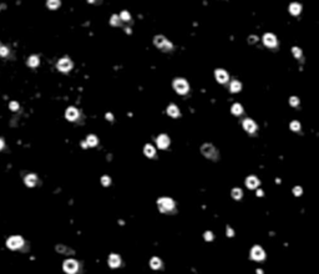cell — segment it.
I'll list each match as a JSON object with an SVG mask.
<instances>
[{"instance_id": "cell-1", "label": "cell", "mask_w": 319, "mask_h": 274, "mask_svg": "<svg viewBox=\"0 0 319 274\" xmlns=\"http://www.w3.org/2000/svg\"><path fill=\"white\" fill-rule=\"evenodd\" d=\"M174 87H175V90L177 91L178 94H186L188 91V84H187V81L186 80H183V79H177V80H175V82H174Z\"/></svg>"}, {"instance_id": "cell-2", "label": "cell", "mask_w": 319, "mask_h": 274, "mask_svg": "<svg viewBox=\"0 0 319 274\" xmlns=\"http://www.w3.org/2000/svg\"><path fill=\"white\" fill-rule=\"evenodd\" d=\"M155 44H156V46H158L160 49H165V50L172 49V44L167 40L166 37H163V36H161V35H158V36L155 37Z\"/></svg>"}, {"instance_id": "cell-3", "label": "cell", "mask_w": 319, "mask_h": 274, "mask_svg": "<svg viewBox=\"0 0 319 274\" xmlns=\"http://www.w3.org/2000/svg\"><path fill=\"white\" fill-rule=\"evenodd\" d=\"M158 207L161 211H171L175 207V203L171 198H161L158 199Z\"/></svg>"}, {"instance_id": "cell-4", "label": "cell", "mask_w": 319, "mask_h": 274, "mask_svg": "<svg viewBox=\"0 0 319 274\" xmlns=\"http://www.w3.org/2000/svg\"><path fill=\"white\" fill-rule=\"evenodd\" d=\"M264 251L262 249V247L259 245H254L253 248H252V251H251V257L252 259H254V260H263L264 259Z\"/></svg>"}, {"instance_id": "cell-5", "label": "cell", "mask_w": 319, "mask_h": 274, "mask_svg": "<svg viewBox=\"0 0 319 274\" xmlns=\"http://www.w3.org/2000/svg\"><path fill=\"white\" fill-rule=\"evenodd\" d=\"M6 244L10 249H18V248H20L24 244V241H23L21 237H11V238L8 239Z\"/></svg>"}, {"instance_id": "cell-6", "label": "cell", "mask_w": 319, "mask_h": 274, "mask_svg": "<svg viewBox=\"0 0 319 274\" xmlns=\"http://www.w3.org/2000/svg\"><path fill=\"white\" fill-rule=\"evenodd\" d=\"M202 153L207 158H217V151L212 145H205L202 146Z\"/></svg>"}, {"instance_id": "cell-7", "label": "cell", "mask_w": 319, "mask_h": 274, "mask_svg": "<svg viewBox=\"0 0 319 274\" xmlns=\"http://www.w3.org/2000/svg\"><path fill=\"white\" fill-rule=\"evenodd\" d=\"M64 270L66 273H75L77 270V263L74 259H68L64 263Z\"/></svg>"}, {"instance_id": "cell-8", "label": "cell", "mask_w": 319, "mask_h": 274, "mask_svg": "<svg viewBox=\"0 0 319 274\" xmlns=\"http://www.w3.org/2000/svg\"><path fill=\"white\" fill-rule=\"evenodd\" d=\"M72 68V62L69 59H61L58 62V69L60 71H69Z\"/></svg>"}, {"instance_id": "cell-9", "label": "cell", "mask_w": 319, "mask_h": 274, "mask_svg": "<svg viewBox=\"0 0 319 274\" xmlns=\"http://www.w3.org/2000/svg\"><path fill=\"white\" fill-rule=\"evenodd\" d=\"M263 43L265 46H268V47H274L277 45V39L273 34H265L263 36Z\"/></svg>"}, {"instance_id": "cell-10", "label": "cell", "mask_w": 319, "mask_h": 274, "mask_svg": "<svg viewBox=\"0 0 319 274\" xmlns=\"http://www.w3.org/2000/svg\"><path fill=\"white\" fill-rule=\"evenodd\" d=\"M243 128L246 130L247 132H254V131H256V128H257V125L254 123L253 120L246 119V120L243 121Z\"/></svg>"}, {"instance_id": "cell-11", "label": "cell", "mask_w": 319, "mask_h": 274, "mask_svg": "<svg viewBox=\"0 0 319 274\" xmlns=\"http://www.w3.org/2000/svg\"><path fill=\"white\" fill-rule=\"evenodd\" d=\"M168 145H170V140H168V137H167L166 135H161V136H158V138H157V146H158L160 148L165 150V148H166Z\"/></svg>"}, {"instance_id": "cell-12", "label": "cell", "mask_w": 319, "mask_h": 274, "mask_svg": "<svg viewBox=\"0 0 319 274\" xmlns=\"http://www.w3.org/2000/svg\"><path fill=\"white\" fill-rule=\"evenodd\" d=\"M216 77H217L218 82L224 84V82H227V80H228V74L224 70H217L216 71Z\"/></svg>"}, {"instance_id": "cell-13", "label": "cell", "mask_w": 319, "mask_h": 274, "mask_svg": "<svg viewBox=\"0 0 319 274\" xmlns=\"http://www.w3.org/2000/svg\"><path fill=\"white\" fill-rule=\"evenodd\" d=\"M79 117V112L75 107H69L68 111H66V119L70 120V121H75L76 119Z\"/></svg>"}, {"instance_id": "cell-14", "label": "cell", "mask_w": 319, "mask_h": 274, "mask_svg": "<svg viewBox=\"0 0 319 274\" xmlns=\"http://www.w3.org/2000/svg\"><path fill=\"white\" fill-rule=\"evenodd\" d=\"M246 185H247V187L248 188H257V186L259 185V181H258V178L257 177H254V176H251V177H248L247 178V181H246Z\"/></svg>"}, {"instance_id": "cell-15", "label": "cell", "mask_w": 319, "mask_h": 274, "mask_svg": "<svg viewBox=\"0 0 319 274\" xmlns=\"http://www.w3.org/2000/svg\"><path fill=\"white\" fill-rule=\"evenodd\" d=\"M109 264L111 268H116L120 265V257L117 254H111L110 259H109Z\"/></svg>"}, {"instance_id": "cell-16", "label": "cell", "mask_w": 319, "mask_h": 274, "mask_svg": "<svg viewBox=\"0 0 319 274\" xmlns=\"http://www.w3.org/2000/svg\"><path fill=\"white\" fill-rule=\"evenodd\" d=\"M167 113L171 116V117H177L180 115V111H178V107L175 106V105H170L168 109H167Z\"/></svg>"}, {"instance_id": "cell-17", "label": "cell", "mask_w": 319, "mask_h": 274, "mask_svg": "<svg viewBox=\"0 0 319 274\" xmlns=\"http://www.w3.org/2000/svg\"><path fill=\"white\" fill-rule=\"evenodd\" d=\"M300 10H302V6L298 3H293V4H290V6H289V11L293 15H298L300 12Z\"/></svg>"}, {"instance_id": "cell-18", "label": "cell", "mask_w": 319, "mask_h": 274, "mask_svg": "<svg viewBox=\"0 0 319 274\" xmlns=\"http://www.w3.org/2000/svg\"><path fill=\"white\" fill-rule=\"evenodd\" d=\"M25 183L28 185L29 187L35 186V183H36V176H35V175H29V176H26V177H25Z\"/></svg>"}, {"instance_id": "cell-19", "label": "cell", "mask_w": 319, "mask_h": 274, "mask_svg": "<svg viewBox=\"0 0 319 274\" xmlns=\"http://www.w3.org/2000/svg\"><path fill=\"white\" fill-rule=\"evenodd\" d=\"M241 88H242V85L239 84V81H232L231 82V91L232 92H238Z\"/></svg>"}, {"instance_id": "cell-20", "label": "cell", "mask_w": 319, "mask_h": 274, "mask_svg": "<svg viewBox=\"0 0 319 274\" xmlns=\"http://www.w3.org/2000/svg\"><path fill=\"white\" fill-rule=\"evenodd\" d=\"M242 196H243V193H242L241 189H239V188H233V191H232V197H233L234 199H241Z\"/></svg>"}, {"instance_id": "cell-21", "label": "cell", "mask_w": 319, "mask_h": 274, "mask_svg": "<svg viewBox=\"0 0 319 274\" xmlns=\"http://www.w3.org/2000/svg\"><path fill=\"white\" fill-rule=\"evenodd\" d=\"M145 154L149 156V157H152V156L155 154V148L151 145H146L145 146Z\"/></svg>"}, {"instance_id": "cell-22", "label": "cell", "mask_w": 319, "mask_h": 274, "mask_svg": "<svg viewBox=\"0 0 319 274\" xmlns=\"http://www.w3.org/2000/svg\"><path fill=\"white\" fill-rule=\"evenodd\" d=\"M242 111H243V109L239 103H236V105L232 106V113H234V115H241Z\"/></svg>"}, {"instance_id": "cell-23", "label": "cell", "mask_w": 319, "mask_h": 274, "mask_svg": "<svg viewBox=\"0 0 319 274\" xmlns=\"http://www.w3.org/2000/svg\"><path fill=\"white\" fill-rule=\"evenodd\" d=\"M28 64H29V66H31V68L37 66V65H39V57L37 56H30Z\"/></svg>"}, {"instance_id": "cell-24", "label": "cell", "mask_w": 319, "mask_h": 274, "mask_svg": "<svg viewBox=\"0 0 319 274\" xmlns=\"http://www.w3.org/2000/svg\"><path fill=\"white\" fill-rule=\"evenodd\" d=\"M160 267H161V260H160L158 258H152V260H151V268H152V269H158Z\"/></svg>"}, {"instance_id": "cell-25", "label": "cell", "mask_w": 319, "mask_h": 274, "mask_svg": "<svg viewBox=\"0 0 319 274\" xmlns=\"http://www.w3.org/2000/svg\"><path fill=\"white\" fill-rule=\"evenodd\" d=\"M60 5V0H47V6L50 9H56Z\"/></svg>"}, {"instance_id": "cell-26", "label": "cell", "mask_w": 319, "mask_h": 274, "mask_svg": "<svg viewBox=\"0 0 319 274\" xmlns=\"http://www.w3.org/2000/svg\"><path fill=\"white\" fill-rule=\"evenodd\" d=\"M86 142H87L89 146H95L96 143H97V138H96V136H94V135H90V136L87 137Z\"/></svg>"}, {"instance_id": "cell-27", "label": "cell", "mask_w": 319, "mask_h": 274, "mask_svg": "<svg viewBox=\"0 0 319 274\" xmlns=\"http://www.w3.org/2000/svg\"><path fill=\"white\" fill-rule=\"evenodd\" d=\"M290 128L293 130V131H299V130H300V123L297 122V121H293L290 123Z\"/></svg>"}, {"instance_id": "cell-28", "label": "cell", "mask_w": 319, "mask_h": 274, "mask_svg": "<svg viewBox=\"0 0 319 274\" xmlns=\"http://www.w3.org/2000/svg\"><path fill=\"white\" fill-rule=\"evenodd\" d=\"M120 18H121V20H124V21H128L130 20V14L127 11H122L121 15H120Z\"/></svg>"}, {"instance_id": "cell-29", "label": "cell", "mask_w": 319, "mask_h": 274, "mask_svg": "<svg viewBox=\"0 0 319 274\" xmlns=\"http://www.w3.org/2000/svg\"><path fill=\"white\" fill-rule=\"evenodd\" d=\"M8 54H9L8 47H5V46H0V55H2V56H6Z\"/></svg>"}, {"instance_id": "cell-30", "label": "cell", "mask_w": 319, "mask_h": 274, "mask_svg": "<svg viewBox=\"0 0 319 274\" xmlns=\"http://www.w3.org/2000/svg\"><path fill=\"white\" fill-rule=\"evenodd\" d=\"M289 103H290L292 106H297L298 103H299V100H298L297 97H294V96H293V97H290V100H289Z\"/></svg>"}, {"instance_id": "cell-31", "label": "cell", "mask_w": 319, "mask_h": 274, "mask_svg": "<svg viewBox=\"0 0 319 274\" xmlns=\"http://www.w3.org/2000/svg\"><path fill=\"white\" fill-rule=\"evenodd\" d=\"M205 239L206 241H212V239H213V234H212L211 232H206L205 233Z\"/></svg>"}, {"instance_id": "cell-32", "label": "cell", "mask_w": 319, "mask_h": 274, "mask_svg": "<svg viewBox=\"0 0 319 274\" xmlns=\"http://www.w3.org/2000/svg\"><path fill=\"white\" fill-rule=\"evenodd\" d=\"M293 54H294L296 57H299V56L302 55V51H300V49H298V47H293Z\"/></svg>"}, {"instance_id": "cell-33", "label": "cell", "mask_w": 319, "mask_h": 274, "mask_svg": "<svg viewBox=\"0 0 319 274\" xmlns=\"http://www.w3.org/2000/svg\"><path fill=\"white\" fill-rule=\"evenodd\" d=\"M10 109H11L12 111H16V110L19 109V105H18L16 102H14V101H12V102H10Z\"/></svg>"}, {"instance_id": "cell-34", "label": "cell", "mask_w": 319, "mask_h": 274, "mask_svg": "<svg viewBox=\"0 0 319 274\" xmlns=\"http://www.w3.org/2000/svg\"><path fill=\"white\" fill-rule=\"evenodd\" d=\"M102 185H103V186H107V185H110V178H109L107 176L102 177Z\"/></svg>"}, {"instance_id": "cell-35", "label": "cell", "mask_w": 319, "mask_h": 274, "mask_svg": "<svg viewBox=\"0 0 319 274\" xmlns=\"http://www.w3.org/2000/svg\"><path fill=\"white\" fill-rule=\"evenodd\" d=\"M111 24L112 25H118V16L117 15H114L111 18Z\"/></svg>"}, {"instance_id": "cell-36", "label": "cell", "mask_w": 319, "mask_h": 274, "mask_svg": "<svg viewBox=\"0 0 319 274\" xmlns=\"http://www.w3.org/2000/svg\"><path fill=\"white\" fill-rule=\"evenodd\" d=\"M293 193H294L296 196H300V194H302V188H300V187H294Z\"/></svg>"}, {"instance_id": "cell-37", "label": "cell", "mask_w": 319, "mask_h": 274, "mask_svg": "<svg viewBox=\"0 0 319 274\" xmlns=\"http://www.w3.org/2000/svg\"><path fill=\"white\" fill-rule=\"evenodd\" d=\"M227 236H228V237H232V236H233V231H232V228H230V227L227 228Z\"/></svg>"}, {"instance_id": "cell-38", "label": "cell", "mask_w": 319, "mask_h": 274, "mask_svg": "<svg viewBox=\"0 0 319 274\" xmlns=\"http://www.w3.org/2000/svg\"><path fill=\"white\" fill-rule=\"evenodd\" d=\"M3 146H4V142H3V140H2V138H0V150L3 148Z\"/></svg>"}, {"instance_id": "cell-39", "label": "cell", "mask_w": 319, "mask_h": 274, "mask_svg": "<svg viewBox=\"0 0 319 274\" xmlns=\"http://www.w3.org/2000/svg\"><path fill=\"white\" fill-rule=\"evenodd\" d=\"M106 117H107L109 120H112V115L111 113H107V115H106Z\"/></svg>"}, {"instance_id": "cell-40", "label": "cell", "mask_w": 319, "mask_h": 274, "mask_svg": "<svg viewBox=\"0 0 319 274\" xmlns=\"http://www.w3.org/2000/svg\"><path fill=\"white\" fill-rule=\"evenodd\" d=\"M256 39H257L256 36H252V37H251V43H254V41H256Z\"/></svg>"}, {"instance_id": "cell-41", "label": "cell", "mask_w": 319, "mask_h": 274, "mask_svg": "<svg viewBox=\"0 0 319 274\" xmlns=\"http://www.w3.org/2000/svg\"><path fill=\"white\" fill-rule=\"evenodd\" d=\"M81 146H82V147H87L89 145H87V142H82V143H81Z\"/></svg>"}, {"instance_id": "cell-42", "label": "cell", "mask_w": 319, "mask_h": 274, "mask_svg": "<svg viewBox=\"0 0 319 274\" xmlns=\"http://www.w3.org/2000/svg\"><path fill=\"white\" fill-rule=\"evenodd\" d=\"M257 194H258V196H262V194H263V192H262V191H258V192H257Z\"/></svg>"}, {"instance_id": "cell-43", "label": "cell", "mask_w": 319, "mask_h": 274, "mask_svg": "<svg viewBox=\"0 0 319 274\" xmlns=\"http://www.w3.org/2000/svg\"><path fill=\"white\" fill-rule=\"evenodd\" d=\"M89 2H90V3H91V2H94V0H89Z\"/></svg>"}]
</instances>
